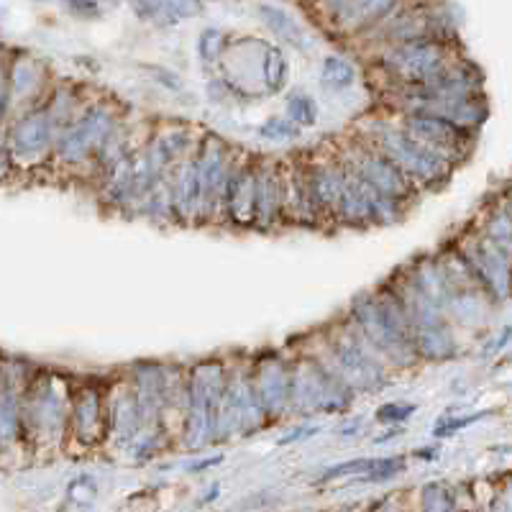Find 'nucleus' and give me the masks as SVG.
Listing matches in <instances>:
<instances>
[{"instance_id":"obj_9","label":"nucleus","mask_w":512,"mask_h":512,"mask_svg":"<svg viewBox=\"0 0 512 512\" xmlns=\"http://www.w3.org/2000/svg\"><path fill=\"white\" fill-rule=\"evenodd\" d=\"M228 364L226 356L187 364V405L182 418V436L192 443L213 441L216 438V415L226 387Z\"/></svg>"},{"instance_id":"obj_33","label":"nucleus","mask_w":512,"mask_h":512,"mask_svg":"<svg viewBox=\"0 0 512 512\" xmlns=\"http://www.w3.org/2000/svg\"><path fill=\"white\" fill-rule=\"evenodd\" d=\"M256 136L272 144H290V141L303 136V128H297L287 116H269L256 126Z\"/></svg>"},{"instance_id":"obj_24","label":"nucleus","mask_w":512,"mask_h":512,"mask_svg":"<svg viewBox=\"0 0 512 512\" xmlns=\"http://www.w3.org/2000/svg\"><path fill=\"white\" fill-rule=\"evenodd\" d=\"M410 3H413V0H359L354 8H349L346 13L333 18L331 24H326V29L331 31L336 39L356 44L361 36H367L369 31L382 26L384 21H390L395 13H400L402 8L410 6Z\"/></svg>"},{"instance_id":"obj_36","label":"nucleus","mask_w":512,"mask_h":512,"mask_svg":"<svg viewBox=\"0 0 512 512\" xmlns=\"http://www.w3.org/2000/svg\"><path fill=\"white\" fill-rule=\"evenodd\" d=\"M59 3L77 21H98L103 16V6L98 0H59Z\"/></svg>"},{"instance_id":"obj_16","label":"nucleus","mask_w":512,"mask_h":512,"mask_svg":"<svg viewBox=\"0 0 512 512\" xmlns=\"http://www.w3.org/2000/svg\"><path fill=\"white\" fill-rule=\"evenodd\" d=\"M256 203V157L244 149H236L226 182H223L221 200H218L216 228L246 233L254 228Z\"/></svg>"},{"instance_id":"obj_34","label":"nucleus","mask_w":512,"mask_h":512,"mask_svg":"<svg viewBox=\"0 0 512 512\" xmlns=\"http://www.w3.org/2000/svg\"><path fill=\"white\" fill-rule=\"evenodd\" d=\"M415 413H418V405H415V402H384V405L377 408L374 418H377V423L384 425V428H397V425L408 423Z\"/></svg>"},{"instance_id":"obj_6","label":"nucleus","mask_w":512,"mask_h":512,"mask_svg":"<svg viewBox=\"0 0 512 512\" xmlns=\"http://www.w3.org/2000/svg\"><path fill=\"white\" fill-rule=\"evenodd\" d=\"M75 382L77 377L62 369L36 367L21 397V433L24 436L67 433Z\"/></svg>"},{"instance_id":"obj_38","label":"nucleus","mask_w":512,"mask_h":512,"mask_svg":"<svg viewBox=\"0 0 512 512\" xmlns=\"http://www.w3.org/2000/svg\"><path fill=\"white\" fill-rule=\"evenodd\" d=\"M0 136H3V126H0Z\"/></svg>"},{"instance_id":"obj_29","label":"nucleus","mask_w":512,"mask_h":512,"mask_svg":"<svg viewBox=\"0 0 512 512\" xmlns=\"http://www.w3.org/2000/svg\"><path fill=\"white\" fill-rule=\"evenodd\" d=\"M290 59L285 49L277 44H264L262 62H259V82L267 95H282L290 85Z\"/></svg>"},{"instance_id":"obj_11","label":"nucleus","mask_w":512,"mask_h":512,"mask_svg":"<svg viewBox=\"0 0 512 512\" xmlns=\"http://www.w3.org/2000/svg\"><path fill=\"white\" fill-rule=\"evenodd\" d=\"M423 39H446L454 41V26L448 21L446 13L433 3L425 0H413L410 6L402 8L400 13L384 21L367 36H361L356 41V47L364 54L374 52V49L395 47V44H408V41H423Z\"/></svg>"},{"instance_id":"obj_23","label":"nucleus","mask_w":512,"mask_h":512,"mask_svg":"<svg viewBox=\"0 0 512 512\" xmlns=\"http://www.w3.org/2000/svg\"><path fill=\"white\" fill-rule=\"evenodd\" d=\"M121 372L134 390L136 405H139V413L144 418V428H162L164 377H167L164 361H134Z\"/></svg>"},{"instance_id":"obj_7","label":"nucleus","mask_w":512,"mask_h":512,"mask_svg":"<svg viewBox=\"0 0 512 512\" xmlns=\"http://www.w3.org/2000/svg\"><path fill=\"white\" fill-rule=\"evenodd\" d=\"M292 346V344H290ZM292 415H336L346 413L354 405L356 395L349 384H344L320 359L308 351L292 346Z\"/></svg>"},{"instance_id":"obj_25","label":"nucleus","mask_w":512,"mask_h":512,"mask_svg":"<svg viewBox=\"0 0 512 512\" xmlns=\"http://www.w3.org/2000/svg\"><path fill=\"white\" fill-rule=\"evenodd\" d=\"M144 431V418L136 405L134 390L123 372L108 374V436L118 433L121 438H134Z\"/></svg>"},{"instance_id":"obj_37","label":"nucleus","mask_w":512,"mask_h":512,"mask_svg":"<svg viewBox=\"0 0 512 512\" xmlns=\"http://www.w3.org/2000/svg\"><path fill=\"white\" fill-rule=\"evenodd\" d=\"M13 180H21V177H18V169L16 164H13L11 152H8L6 126H3V136H0V187L11 185Z\"/></svg>"},{"instance_id":"obj_14","label":"nucleus","mask_w":512,"mask_h":512,"mask_svg":"<svg viewBox=\"0 0 512 512\" xmlns=\"http://www.w3.org/2000/svg\"><path fill=\"white\" fill-rule=\"evenodd\" d=\"M205 128L190 121L169 118V121H154L146 128V136L139 146L141 159L154 175H169L175 172L198 146Z\"/></svg>"},{"instance_id":"obj_30","label":"nucleus","mask_w":512,"mask_h":512,"mask_svg":"<svg viewBox=\"0 0 512 512\" xmlns=\"http://www.w3.org/2000/svg\"><path fill=\"white\" fill-rule=\"evenodd\" d=\"M359 82V67L346 54H326L320 62V85L328 93H346Z\"/></svg>"},{"instance_id":"obj_21","label":"nucleus","mask_w":512,"mask_h":512,"mask_svg":"<svg viewBox=\"0 0 512 512\" xmlns=\"http://www.w3.org/2000/svg\"><path fill=\"white\" fill-rule=\"evenodd\" d=\"M282 159L256 157V203L254 233L285 231V205H282Z\"/></svg>"},{"instance_id":"obj_28","label":"nucleus","mask_w":512,"mask_h":512,"mask_svg":"<svg viewBox=\"0 0 512 512\" xmlns=\"http://www.w3.org/2000/svg\"><path fill=\"white\" fill-rule=\"evenodd\" d=\"M256 16L282 47L297 49V52H308L310 49V36L305 26L292 13H287L285 8L274 6V3H259Z\"/></svg>"},{"instance_id":"obj_5","label":"nucleus","mask_w":512,"mask_h":512,"mask_svg":"<svg viewBox=\"0 0 512 512\" xmlns=\"http://www.w3.org/2000/svg\"><path fill=\"white\" fill-rule=\"evenodd\" d=\"M454 41L423 39L395 44V47L374 49L367 54V72L374 80V88H415L436 80L443 70L459 59Z\"/></svg>"},{"instance_id":"obj_2","label":"nucleus","mask_w":512,"mask_h":512,"mask_svg":"<svg viewBox=\"0 0 512 512\" xmlns=\"http://www.w3.org/2000/svg\"><path fill=\"white\" fill-rule=\"evenodd\" d=\"M128 121L126 105L111 95H93L82 111L64 126L54 144L52 175L72 180L77 185H93V169L105 141Z\"/></svg>"},{"instance_id":"obj_19","label":"nucleus","mask_w":512,"mask_h":512,"mask_svg":"<svg viewBox=\"0 0 512 512\" xmlns=\"http://www.w3.org/2000/svg\"><path fill=\"white\" fill-rule=\"evenodd\" d=\"M390 113V111H387ZM397 121L402 123V128L408 131L410 136L425 144L431 152H436L438 157L446 159L448 164H461L469 157V149L474 144V134L464 131L456 123L446 121V118L428 116V113H395Z\"/></svg>"},{"instance_id":"obj_3","label":"nucleus","mask_w":512,"mask_h":512,"mask_svg":"<svg viewBox=\"0 0 512 512\" xmlns=\"http://www.w3.org/2000/svg\"><path fill=\"white\" fill-rule=\"evenodd\" d=\"M320 359L356 395H374L390 387L392 372L369 351L344 318L303 336V344H292Z\"/></svg>"},{"instance_id":"obj_32","label":"nucleus","mask_w":512,"mask_h":512,"mask_svg":"<svg viewBox=\"0 0 512 512\" xmlns=\"http://www.w3.org/2000/svg\"><path fill=\"white\" fill-rule=\"evenodd\" d=\"M285 116L290 118L297 128L308 131V128L318 126L320 105L318 100L310 93H305V90H292L285 100Z\"/></svg>"},{"instance_id":"obj_20","label":"nucleus","mask_w":512,"mask_h":512,"mask_svg":"<svg viewBox=\"0 0 512 512\" xmlns=\"http://www.w3.org/2000/svg\"><path fill=\"white\" fill-rule=\"evenodd\" d=\"M8 98H11V116L24 113L41 105L52 88V70L44 59L31 52H11L8 54Z\"/></svg>"},{"instance_id":"obj_18","label":"nucleus","mask_w":512,"mask_h":512,"mask_svg":"<svg viewBox=\"0 0 512 512\" xmlns=\"http://www.w3.org/2000/svg\"><path fill=\"white\" fill-rule=\"evenodd\" d=\"M236 149H239V146L228 144L221 134L203 131L198 146H195V152H192L195 169H198V182H200L203 226L216 228L218 200H221L223 182H226L228 167H231L233 157H236Z\"/></svg>"},{"instance_id":"obj_15","label":"nucleus","mask_w":512,"mask_h":512,"mask_svg":"<svg viewBox=\"0 0 512 512\" xmlns=\"http://www.w3.org/2000/svg\"><path fill=\"white\" fill-rule=\"evenodd\" d=\"M305 169H308L310 195H313L320 231H336L338 203L346 187V164L328 141L326 146H315L305 152Z\"/></svg>"},{"instance_id":"obj_22","label":"nucleus","mask_w":512,"mask_h":512,"mask_svg":"<svg viewBox=\"0 0 512 512\" xmlns=\"http://www.w3.org/2000/svg\"><path fill=\"white\" fill-rule=\"evenodd\" d=\"M282 205H285V228L320 231L313 195H310L305 152L282 159Z\"/></svg>"},{"instance_id":"obj_26","label":"nucleus","mask_w":512,"mask_h":512,"mask_svg":"<svg viewBox=\"0 0 512 512\" xmlns=\"http://www.w3.org/2000/svg\"><path fill=\"white\" fill-rule=\"evenodd\" d=\"M90 90L75 80H54L47 98L41 100V111L47 113L57 134L64 126H70L72 118L82 111V105L88 103Z\"/></svg>"},{"instance_id":"obj_4","label":"nucleus","mask_w":512,"mask_h":512,"mask_svg":"<svg viewBox=\"0 0 512 512\" xmlns=\"http://www.w3.org/2000/svg\"><path fill=\"white\" fill-rule=\"evenodd\" d=\"M354 131H359L374 149H379L384 157L390 159L402 175L418 187L420 195L438 192L454 175V164H448L446 159L431 152L428 146L420 144L415 136H410L402 128V123L397 121L395 113H387L379 108L377 113L364 116V121L356 123Z\"/></svg>"},{"instance_id":"obj_10","label":"nucleus","mask_w":512,"mask_h":512,"mask_svg":"<svg viewBox=\"0 0 512 512\" xmlns=\"http://www.w3.org/2000/svg\"><path fill=\"white\" fill-rule=\"evenodd\" d=\"M57 136V128L52 126L47 113L41 111V105L8 118L6 144L18 169V177L52 175Z\"/></svg>"},{"instance_id":"obj_1","label":"nucleus","mask_w":512,"mask_h":512,"mask_svg":"<svg viewBox=\"0 0 512 512\" xmlns=\"http://www.w3.org/2000/svg\"><path fill=\"white\" fill-rule=\"evenodd\" d=\"M341 318L390 372L420 364L413 338H410L408 315L387 282H379L372 290L359 292Z\"/></svg>"},{"instance_id":"obj_8","label":"nucleus","mask_w":512,"mask_h":512,"mask_svg":"<svg viewBox=\"0 0 512 512\" xmlns=\"http://www.w3.org/2000/svg\"><path fill=\"white\" fill-rule=\"evenodd\" d=\"M331 144L333 149H336L338 157H341V162H344L354 175H359L361 180L369 182L374 190L382 192L384 198H390L392 203L402 205V208L408 210L410 205H415L423 198L418 187L402 175L400 169L384 157L379 149H374L359 131H354V128H351L346 136L333 139Z\"/></svg>"},{"instance_id":"obj_17","label":"nucleus","mask_w":512,"mask_h":512,"mask_svg":"<svg viewBox=\"0 0 512 512\" xmlns=\"http://www.w3.org/2000/svg\"><path fill=\"white\" fill-rule=\"evenodd\" d=\"M67 433L88 448L108 438V374L77 377Z\"/></svg>"},{"instance_id":"obj_27","label":"nucleus","mask_w":512,"mask_h":512,"mask_svg":"<svg viewBox=\"0 0 512 512\" xmlns=\"http://www.w3.org/2000/svg\"><path fill=\"white\" fill-rule=\"evenodd\" d=\"M126 3L139 21L157 26V29H169L185 18H195L198 13H203L200 0H126Z\"/></svg>"},{"instance_id":"obj_13","label":"nucleus","mask_w":512,"mask_h":512,"mask_svg":"<svg viewBox=\"0 0 512 512\" xmlns=\"http://www.w3.org/2000/svg\"><path fill=\"white\" fill-rule=\"evenodd\" d=\"M292 356H295L292 346L249 354L251 390L267 420H280L290 415Z\"/></svg>"},{"instance_id":"obj_12","label":"nucleus","mask_w":512,"mask_h":512,"mask_svg":"<svg viewBox=\"0 0 512 512\" xmlns=\"http://www.w3.org/2000/svg\"><path fill=\"white\" fill-rule=\"evenodd\" d=\"M228 374L216 415V438H228L231 433H251L267 425V415L259 408L249 379V356H226Z\"/></svg>"},{"instance_id":"obj_31","label":"nucleus","mask_w":512,"mask_h":512,"mask_svg":"<svg viewBox=\"0 0 512 512\" xmlns=\"http://www.w3.org/2000/svg\"><path fill=\"white\" fill-rule=\"evenodd\" d=\"M228 47H231V39H228L226 31L218 29V26H208V29L200 31L198 41H195V54H198L200 70L208 77L216 75Z\"/></svg>"},{"instance_id":"obj_35","label":"nucleus","mask_w":512,"mask_h":512,"mask_svg":"<svg viewBox=\"0 0 512 512\" xmlns=\"http://www.w3.org/2000/svg\"><path fill=\"white\" fill-rule=\"evenodd\" d=\"M310 11L323 21V24H331L333 18L346 13L349 8H354L359 0H308Z\"/></svg>"}]
</instances>
